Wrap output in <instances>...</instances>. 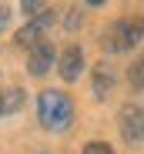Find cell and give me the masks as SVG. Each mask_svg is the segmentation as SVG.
I'll use <instances>...</instances> for the list:
<instances>
[{"mask_svg":"<svg viewBox=\"0 0 144 154\" xmlns=\"http://www.w3.org/2000/svg\"><path fill=\"white\" fill-rule=\"evenodd\" d=\"M37 117L47 131H64V127L74 121V104L70 97L60 91H44L37 97Z\"/></svg>","mask_w":144,"mask_h":154,"instance_id":"cell-1","label":"cell"},{"mask_svg":"<svg viewBox=\"0 0 144 154\" xmlns=\"http://www.w3.org/2000/svg\"><path fill=\"white\" fill-rule=\"evenodd\" d=\"M141 37H144V20H141V17H127V20H117L114 27L104 34V47L117 54V50L134 47Z\"/></svg>","mask_w":144,"mask_h":154,"instance_id":"cell-2","label":"cell"},{"mask_svg":"<svg viewBox=\"0 0 144 154\" xmlns=\"http://www.w3.org/2000/svg\"><path fill=\"white\" fill-rule=\"evenodd\" d=\"M117 124H121V137L127 144H144V107L124 104L117 114Z\"/></svg>","mask_w":144,"mask_h":154,"instance_id":"cell-3","label":"cell"},{"mask_svg":"<svg viewBox=\"0 0 144 154\" xmlns=\"http://www.w3.org/2000/svg\"><path fill=\"white\" fill-rule=\"evenodd\" d=\"M27 67H30V74H34V77H44L47 70L54 67V47L47 44V40H40L37 47H30V57H27Z\"/></svg>","mask_w":144,"mask_h":154,"instance_id":"cell-4","label":"cell"},{"mask_svg":"<svg viewBox=\"0 0 144 154\" xmlns=\"http://www.w3.org/2000/svg\"><path fill=\"white\" fill-rule=\"evenodd\" d=\"M81 67H84L81 47H67L64 54H60V77H64V81H77V77H81Z\"/></svg>","mask_w":144,"mask_h":154,"instance_id":"cell-5","label":"cell"},{"mask_svg":"<svg viewBox=\"0 0 144 154\" xmlns=\"http://www.w3.org/2000/svg\"><path fill=\"white\" fill-rule=\"evenodd\" d=\"M20 104H23V91H20V87L0 91V117H4V114H14Z\"/></svg>","mask_w":144,"mask_h":154,"instance_id":"cell-6","label":"cell"},{"mask_svg":"<svg viewBox=\"0 0 144 154\" xmlns=\"http://www.w3.org/2000/svg\"><path fill=\"white\" fill-rule=\"evenodd\" d=\"M111 84H114L111 67H107V64H97V67H94V94H97V97H107Z\"/></svg>","mask_w":144,"mask_h":154,"instance_id":"cell-7","label":"cell"},{"mask_svg":"<svg viewBox=\"0 0 144 154\" xmlns=\"http://www.w3.org/2000/svg\"><path fill=\"white\" fill-rule=\"evenodd\" d=\"M127 77H131V87H134V91H141V87H144V57H137V60H134V67H131V74H127Z\"/></svg>","mask_w":144,"mask_h":154,"instance_id":"cell-8","label":"cell"},{"mask_svg":"<svg viewBox=\"0 0 144 154\" xmlns=\"http://www.w3.org/2000/svg\"><path fill=\"white\" fill-rule=\"evenodd\" d=\"M84 154H114V151H111L104 141H90V144L84 147Z\"/></svg>","mask_w":144,"mask_h":154,"instance_id":"cell-9","label":"cell"},{"mask_svg":"<svg viewBox=\"0 0 144 154\" xmlns=\"http://www.w3.org/2000/svg\"><path fill=\"white\" fill-rule=\"evenodd\" d=\"M44 10V4H34V0H23V14H30V17H37Z\"/></svg>","mask_w":144,"mask_h":154,"instance_id":"cell-10","label":"cell"},{"mask_svg":"<svg viewBox=\"0 0 144 154\" xmlns=\"http://www.w3.org/2000/svg\"><path fill=\"white\" fill-rule=\"evenodd\" d=\"M7 17H10V14H7V7H0V30L7 27Z\"/></svg>","mask_w":144,"mask_h":154,"instance_id":"cell-11","label":"cell"}]
</instances>
